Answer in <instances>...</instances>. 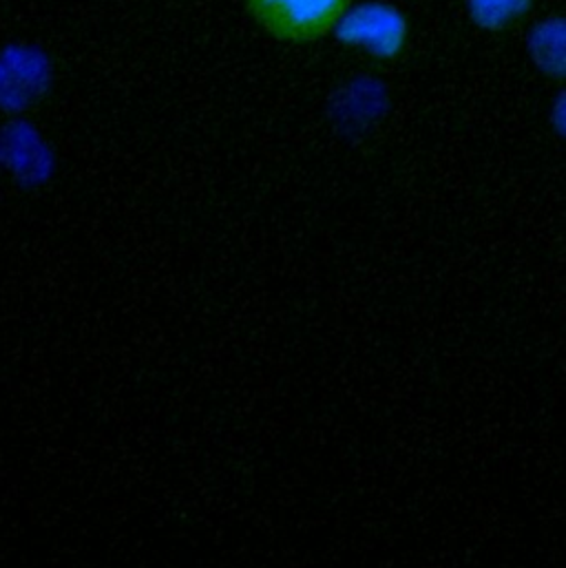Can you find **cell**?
<instances>
[{
    "instance_id": "3",
    "label": "cell",
    "mask_w": 566,
    "mask_h": 568,
    "mask_svg": "<svg viewBox=\"0 0 566 568\" xmlns=\"http://www.w3.org/2000/svg\"><path fill=\"white\" fill-rule=\"evenodd\" d=\"M527 55L540 75L566 84V13H549L529 27Z\"/></svg>"
},
{
    "instance_id": "5",
    "label": "cell",
    "mask_w": 566,
    "mask_h": 568,
    "mask_svg": "<svg viewBox=\"0 0 566 568\" xmlns=\"http://www.w3.org/2000/svg\"><path fill=\"white\" fill-rule=\"evenodd\" d=\"M549 122L554 126V131L566 140V84L558 91V95L554 98V104L549 109Z\"/></svg>"
},
{
    "instance_id": "2",
    "label": "cell",
    "mask_w": 566,
    "mask_h": 568,
    "mask_svg": "<svg viewBox=\"0 0 566 568\" xmlns=\"http://www.w3.org/2000/svg\"><path fill=\"white\" fill-rule=\"evenodd\" d=\"M410 18L401 7L385 0L354 2L334 36L341 44L378 62H396L410 47Z\"/></svg>"
},
{
    "instance_id": "4",
    "label": "cell",
    "mask_w": 566,
    "mask_h": 568,
    "mask_svg": "<svg viewBox=\"0 0 566 568\" xmlns=\"http://www.w3.org/2000/svg\"><path fill=\"white\" fill-rule=\"evenodd\" d=\"M465 9L476 29L501 36L525 24L536 9V0H465Z\"/></svg>"
},
{
    "instance_id": "1",
    "label": "cell",
    "mask_w": 566,
    "mask_h": 568,
    "mask_svg": "<svg viewBox=\"0 0 566 568\" xmlns=\"http://www.w3.org/2000/svg\"><path fill=\"white\" fill-rule=\"evenodd\" d=\"M356 0H244L251 20L271 38L310 44L334 33Z\"/></svg>"
}]
</instances>
